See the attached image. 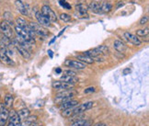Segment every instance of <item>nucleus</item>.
<instances>
[{"label": "nucleus", "instance_id": "obj_1", "mask_svg": "<svg viewBox=\"0 0 149 126\" xmlns=\"http://www.w3.org/2000/svg\"><path fill=\"white\" fill-rule=\"evenodd\" d=\"M76 95H77V92L74 91L73 89H66V90H64V91H62V92L57 94L54 101H55V103L61 104V103L65 102V101L73 100V98Z\"/></svg>", "mask_w": 149, "mask_h": 126}, {"label": "nucleus", "instance_id": "obj_2", "mask_svg": "<svg viewBox=\"0 0 149 126\" xmlns=\"http://www.w3.org/2000/svg\"><path fill=\"white\" fill-rule=\"evenodd\" d=\"M109 52V49L106 45H100V46H98L94 49H91V50H88L87 52H84V54L85 55H88L91 58H95V57H98V56H100V55H104V54H107Z\"/></svg>", "mask_w": 149, "mask_h": 126}, {"label": "nucleus", "instance_id": "obj_3", "mask_svg": "<svg viewBox=\"0 0 149 126\" xmlns=\"http://www.w3.org/2000/svg\"><path fill=\"white\" fill-rule=\"evenodd\" d=\"M15 31H16L17 35H18L19 38L22 39L23 41H25L26 42H28L30 45L35 44V39H33L25 30H23V29H21L20 27L16 25L15 26Z\"/></svg>", "mask_w": 149, "mask_h": 126}, {"label": "nucleus", "instance_id": "obj_4", "mask_svg": "<svg viewBox=\"0 0 149 126\" xmlns=\"http://www.w3.org/2000/svg\"><path fill=\"white\" fill-rule=\"evenodd\" d=\"M30 27L31 28V30L34 31V33L38 36H42V37H47L48 36V31L45 30V29L40 25L39 23H36V22H30L29 23Z\"/></svg>", "mask_w": 149, "mask_h": 126}, {"label": "nucleus", "instance_id": "obj_5", "mask_svg": "<svg viewBox=\"0 0 149 126\" xmlns=\"http://www.w3.org/2000/svg\"><path fill=\"white\" fill-rule=\"evenodd\" d=\"M0 61H2L4 64L10 65V66H14L15 65L14 61L8 56L7 49H6L5 47H3V46H0Z\"/></svg>", "mask_w": 149, "mask_h": 126}, {"label": "nucleus", "instance_id": "obj_6", "mask_svg": "<svg viewBox=\"0 0 149 126\" xmlns=\"http://www.w3.org/2000/svg\"><path fill=\"white\" fill-rule=\"evenodd\" d=\"M12 43L13 45L16 47V49L18 50V52L20 54V55L23 57L24 59L28 60L31 58V54H30V51L27 50L25 47H23L22 45L19 44V42L17 41V39H13L12 40Z\"/></svg>", "mask_w": 149, "mask_h": 126}, {"label": "nucleus", "instance_id": "obj_7", "mask_svg": "<svg viewBox=\"0 0 149 126\" xmlns=\"http://www.w3.org/2000/svg\"><path fill=\"white\" fill-rule=\"evenodd\" d=\"M41 12L51 22H57V16L54 13V11L49 6H43L42 8Z\"/></svg>", "mask_w": 149, "mask_h": 126}, {"label": "nucleus", "instance_id": "obj_8", "mask_svg": "<svg viewBox=\"0 0 149 126\" xmlns=\"http://www.w3.org/2000/svg\"><path fill=\"white\" fill-rule=\"evenodd\" d=\"M8 121V126H19L21 123V121L18 115V112L14 110L9 111Z\"/></svg>", "mask_w": 149, "mask_h": 126}, {"label": "nucleus", "instance_id": "obj_9", "mask_svg": "<svg viewBox=\"0 0 149 126\" xmlns=\"http://www.w3.org/2000/svg\"><path fill=\"white\" fill-rule=\"evenodd\" d=\"M93 105H94L93 101H88V102H85V103H82V104H80V105L76 106L74 109V115L79 114V113H83L86 111L90 110V109L93 107Z\"/></svg>", "mask_w": 149, "mask_h": 126}, {"label": "nucleus", "instance_id": "obj_10", "mask_svg": "<svg viewBox=\"0 0 149 126\" xmlns=\"http://www.w3.org/2000/svg\"><path fill=\"white\" fill-rule=\"evenodd\" d=\"M0 30H1V32L4 34L5 36H7L8 38L11 39L13 37V31L11 26L8 23L7 21H1L0 22Z\"/></svg>", "mask_w": 149, "mask_h": 126}, {"label": "nucleus", "instance_id": "obj_11", "mask_svg": "<svg viewBox=\"0 0 149 126\" xmlns=\"http://www.w3.org/2000/svg\"><path fill=\"white\" fill-rule=\"evenodd\" d=\"M88 7L87 5L79 4L76 7V16L81 19L88 18Z\"/></svg>", "mask_w": 149, "mask_h": 126}, {"label": "nucleus", "instance_id": "obj_12", "mask_svg": "<svg viewBox=\"0 0 149 126\" xmlns=\"http://www.w3.org/2000/svg\"><path fill=\"white\" fill-rule=\"evenodd\" d=\"M65 65L68 66L70 68H74V69H85L86 68V65L83 64V63L79 62V61H76V60H71V59H67L65 62Z\"/></svg>", "mask_w": 149, "mask_h": 126}, {"label": "nucleus", "instance_id": "obj_13", "mask_svg": "<svg viewBox=\"0 0 149 126\" xmlns=\"http://www.w3.org/2000/svg\"><path fill=\"white\" fill-rule=\"evenodd\" d=\"M9 111L4 105L0 107V126H5L8 120Z\"/></svg>", "mask_w": 149, "mask_h": 126}, {"label": "nucleus", "instance_id": "obj_14", "mask_svg": "<svg viewBox=\"0 0 149 126\" xmlns=\"http://www.w3.org/2000/svg\"><path fill=\"white\" fill-rule=\"evenodd\" d=\"M52 87L54 89H63V90H66V89H72L74 88V85L72 84H68L64 81H54L52 84Z\"/></svg>", "mask_w": 149, "mask_h": 126}, {"label": "nucleus", "instance_id": "obj_15", "mask_svg": "<svg viewBox=\"0 0 149 126\" xmlns=\"http://www.w3.org/2000/svg\"><path fill=\"white\" fill-rule=\"evenodd\" d=\"M35 17H36V19H37L40 25H42L43 27H50L51 26L52 22L42 12H39V11H37V12L35 13Z\"/></svg>", "mask_w": 149, "mask_h": 126}, {"label": "nucleus", "instance_id": "obj_16", "mask_svg": "<svg viewBox=\"0 0 149 126\" xmlns=\"http://www.w3.org/2000/svg\"><path fill=\"white\" fill-rule=\"evenodd\" d=\"M15 6L17 9L19 11V13L23 16H29L30 13H29V10H28V8H27V5L22 2L21 0H16L15 1Z\"/></svg>", "mask_w": 149, "mask_h": 126}, {"label": "nucleus", "instance_id": "obj_17", "mask_svg": "<svg viewBox=\"0 0 149 126\" xmlns=\"http://www.w3.org/2000/svg\"><path fill=\"white\" fill-rule=\"evenodd\" d=\"M124 37L128 42H130L131 43H133L134 45H137V46H139V45L142 44V42L139 39V37H137L136 35H134L133 33L126 31V32H124Z\"/></svg>", "mask_w": 149, "mask_h": 126}, {"label": "nucleus", "instance_id": "obj_18", "mask_svg": "<svg viewBox=\"0 0 149 126\" xmlns=\"http://www.w3.org/2000/svg\"><path fill=\"white\" fill-rule=\"evenodd\" d=\"M12 42L11 39L8 38L7 36H5L2 32H0V46H3L6 49H8L10 46H12Z\"/></svg>", "mask_w": 149, "mask_h": 126}, {"label": "nucleus", "instance_id": "obj_19", "mask_svg": "<svg viewBox=\"0 0 149 126\" xmlns=\"http://www.w3.org/2000/svg\"><path fill=\"white\" fill-rule=\"evenodd\" d=\"M78 101L77 100H67V101H65L60 104L59 106V109L60 110H65V109H69V108H74L78 105Z\"/></svg>", "mask_w": 149, "mask_h": 126}, {"label": "nucleus", "instance_id": "obj_20", "mask_svg": "<svg viewBox=\"0 0 149 126\" xmlns=\"http://www.w3.org/2000/svg\"><path fill=\"white\" fill-rule=\"evenodd\" d=\"M113 47L115 48V50L119 52V53H125L126 50H127L126 44H124L122 41H120V40H115V41H114Z\"/></svg>", "mask_w": 149, "mask_h": 126}, {"label": "nucleus", "instance_id": "obj_21", "mask_svg": "<svg viewBox=\"0 0 149 126\" xmlns=\"http://www.w3.org/2000/svg\"><path fill=\"white\" fill-rule=\"evenodd\" d=\"M77 58L78 59L79 62L83 63V64L92 65L93 63H94L93 58H91V57H89V56H88V55H85L84 54H77Z\"/></svg>", "mask_w": 149, "mask_h": 126}, {"label": "nucleus", "instance_id": "obj_22", "mask_svg": "<svg viewBox=\"0 0 149 126\" xmlns=\"http://www.w3.org/2000/svg\"><path fill=\"white\" fill-rule=\"evenodd\" d=\"M61 81H64L65 83H68V84H72V85H74L76 83L78 82V78L77 77H73V76H67V75H64L62 76L61 78H60Z\"/></svg>", "mask_w": 149, "mask_h": 126}, {"label": "nucleus", "instance_id": "obj_23", "mask_svg": "<svg viewBox=\"0 0 149 126\" xmlns=\"http://www.w3.org/2000/svg\"><path fill=\"white\" fill-rule=\"evenodd\" d=\"M37 122V116H29L23 122H21L19 126H33Z\"/></svg>", "mask_w": 149, "mask_h": 126}, {"label": "nucleus", "instance_id": "obj_24", "mask_svg": "<svg viewBox=\"0 0 149 126\" xmlns=\"http://www.w3.org/2000/svg\"><path fill=\"white\" fill-rule=\"evenodd\" d=\"M18 115L20 119L21 122H23L24 120H26L29 116L31 115V111L29 109H21L18 111Z\"/></svg>", "mask_w": 149, "mask_h": 126}, {"label": "nucleus", "instance_id": "obj_25", "mask_svg": "<svg viewBox=\"0 0 149 126\" xmlns=\"http://www.w3.org/2000/svg\"><path fill=\"white\" fill-rule=\"evenodd\" d=\"M13 102H14V98L13 96L11 94H8L5 96V100H4V106L6 108H11L13 105Z\"/></svg>", "mask_w": 149, "mask_h": 126}, {"label": "nucleus", "instance_id": "obj_26", "mask_svg": "<svg viewBox=\"0 0 149 126\" xmlns=\"http://www.w3.org/2000/svg\"><path fill=\"white\" fill-rule=\"evenodd\" d=\"M88 9H90L94 13H100V4L96 1L91 2L88 6Z\"/></svg>", "mask_w": 149, "mask_h": 126}, {"label": "nucleus", "instance_id": "obj_27", "mask_svg": "<svg viewBox=\"0 0 149 126\" xmlns=\"http://www.w3.org/2000/svg\"><path fill=\"white\" fill-rule=\"evenodd\" d=\"M112 8V5L110 2H103L100 4V13H108Z\"/></svg>", "mask_w": 149, "mask_h": 126}, {"label": "nucleus", "instance_id": "obj_28", "mask_svg": "<svg viewBox=\"0 0 149 126\" xmlns=\"http://www.w3.org/2000/svg\"><path fill=\"white\" fill-rule=\"evenodd\" d=\"M74 108H69V109H65V110H63L62 111V116H64L65 118H69L72 115H74Z\"/></svg>", "mask_w": 149, "mask_h": 126}, {"label": "nucleus", "instance_id": "obj_29", "mask_svg": "<svg viewBox=\"0 0 149 126\" xmlns=\"http://www.w3.org/2000/svg\"><path fill=\"white\" fill-rule=\"evenodd\" d=\"M4 19H5V21H7L10 26H13L14 25V21H13L12 15H11L9 12H5L4 13Z\"/></svg>", "mask_w": 149, "mask_h": 126}, {"label": "nucleus", "instance_id": "obj_30", "mask_svg": "<svg viewBox=\"0 0 149 126\" xmlns=\"http://www.w3.org/2000/svg\"><path fill=\"white\" fill-rule=\"evenodd\" d=\"M148 33H149V30L148 28H146V29H140L136 31V34L137 36L139 37H147L148 36Z\"/></svg>", "mask_w": 149, "mask_h": 126}, {"label": "nucleus", "instance_id": "obj_31", "mask_svg": "<svg viewBox=\"0 0 149 126\" xmlns=\"http://www.w3.org/2000/svg\"><path fill=\"white\" fill-rule=\"evenodd\" d=\"M60 19L64 22H70L72 20V18L70 15H68L67 13H62L60 15Z\"/></svg>", "mask_w": 149, "mask_h": 126}, {"label": "nucleus", "instance_id": "obj_32", "mask_svg": "<svg viewBox=\"0 0 149 126\" xmlns=\"http://www.w3.org/2000/svg\"><path fill=\"white\" fill-rule=\"evenodd\" d=\"M59 4H60L64 8H65V9H68V10H69V9L72 8H71V5H70L69 3H68V2H66V0H60V1H59Z\"/></svg>", "mask_w": 149, "mask_h": 126}, {"label": "nucleus", "instance_id": "obj_33", "mask_svg": "<svg viewBox=\"0 0 149 126\" xmlns=\"http://www.w3.org/2000/svg\"><path fill=\"white\" fill-rule=\"evenodd\" d=\"M86 122H87V120H85V119H79V120H77L76 122H74L70 126H82Z\"/></svg>", "mask_w": 149, "mask_h": 126}, {"label": "nucleus", "instance_id": "obj_34", "mask_svg": "<svg viewBox=\"0 0 149 126\" xmlns=\"http://www.w3.org/2000/svg\"><path fill=\"white\" fill-rule=\"evenodd\" d=\"M148 22V16H145V17H143V18L140 19V25H145V24H146Z\"/></svg>", "mask_w": 149, "mask_h": 126}, {"label": "nucleus", "instance_id": "obj_35", "mask_svg": "<svg viewBox=\"0 0 149 126\" xmlns=\"http://www.w3.org/2000/svg\"><path fill=\"white\" fill-rule=\"evenodd\" d=\"M65 74L64 75H67V76H73V77H77V73L74 72V71H71V70H66L64 72Z\"/></svg>", "mask_w": 149, "mask_h": 126}, {"label": "nucleus", "instance_id": "obj_36", "mask_svg": "<svg viewBox=\"0 0 149 126\" xmlns=\"http://www.w3.org/2000/svg\"><path fill=\"white\" fill-rule=\"evenodd\" d=\"M95 90H96V89H95V88H94V87H90V88H86L84 92H85V93H92V92H94Z\"/></svg>", "mask_w": 149, "mask_h": 126}, {"label": "nucleus", "instance_id": "obj_37", "mask_svg": "<svg viewBox=\"0 0 149 126\" xmlns=\"http://www.w3.org/2000/svg\"><path fill=\"white\" fill-rule=\"evenodd\" d=\"M131 73V69L130 68H125V69L123 70V75H128V74H130Z\"/></svg>", "mask_w": 149, "mask_h": 126}, {"label": "nucleus", "instance_id": "obj_38", "mask_svg": "<svg viewBox=\"0 0 149 126\" xmlns=\"http://www.w3.org/2000/svg\"><path fill=\"white\" fill-rule=\"evenodd\" d=\"M48 55L50 56V58H53V57H54V53H53V51H52V50H49V51H48Z\"/></svg>", "mask_w": 149, "mask_h": 126}, {"label": "nucleus", "instance_id": "obj_39", "mask_svg": "<svg viewBox=\"0 0 149 126\" xmlns=\"http://www.w3.org/2000/svg\"><path fill=\"white\" fill-rule=\"evenodd\" d=\"M82 126H91V121H87Z\"/></svg>", "mask_w": 149, "mask_h": 126}, {"label": "nucleus", "instance_id": "obj_40", "mask_svg": "<svg viewBox=\"0 0 149 126\" xmlns=\"http://www.w3.org/2000/svg\"><path fill=\"white\" fill-rule=\"evenodd\" d=\"M55 73H56V74H61V73H62V69H61V68H56Z\"/></svg>", "mask_w": 149, "mask_h": 126}, {"label": "nucleus", "instance_id": "obj_41", "mask_svg": "<svg viewBox=\"0 0 149 126\" xmlns=\"http://www.w3.org/2000/svg\"><path fill=\"white\" fill-rule=\"evenodd\" d=\"M95 126H107V125H106L105 123H98V124H96Z\"/></svg>", "mask_w": 149, "mask_h": 126}, {"label": "nucleus", "instance_id": "obj_42", "mask_svg": "<svg viewBox=\"0 0 149 126\" xmlns=\"http://www.w3.org/2000/svg\"><path fill=\"white\" fill-rule=\"evenodd\" d=\"M33 126H42V124H41V123H38L37 122L35 123H34V125Z\"/></svg>", "mask_w": 149, "mask_h": 126}, {"label": "nucleus", "instance_id": "obj_43", "mask_svg": "<svg viewBox=\"0 0 149 126\" xmlns=\"http://www.w3.org/2000/svg\"><path fill=\"white\" fill-rule=\"evenodd\" d=\"M56 38H57V37H54V38L53 40H52V41L50 42V44H52V43H53V42H54L55 41V40H56Z\"/></svg>", "mask_w": 149, "mask_h": 126}]
</instances>
